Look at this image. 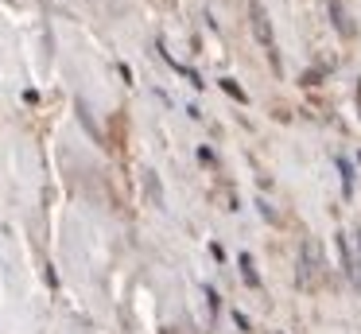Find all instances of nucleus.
<instances>
[{"mask_svg":"<svg viewBox=\"0 0 361 334\" xmlns=\"http://www.w3.org/2000/svg\"><path fill=\"white\" fill-rule=\"evenodd\" d=\"M249 16H252V31H257V39H260V43L268 47V51H272V28H268V23H264V8H260L257 0H252V4H249Z\"/></svg>","mask_w":361,"mask_h":334,"instance_id":"f257e3e1","label":"nucleus"},{"mask_svg":"<svg viewBox=\"0 0 361 334\" xmlns=\"http://www.w3.org/2000/svg\"><path fill=\"white\" fill-rule=\"evenodd\" d=\"M338 171H342V191L353 194V167H350L345 160H338Z\"/></svg>","mask_w":361,"mask_h":334,"instance_id":"f03ea898","label":"nucleus"},{"mask_svg":"<svg viewBox=\"0 0 361 334\" xmlns=\"http://www.w3.org/2000/svg\"><path fill=\"white\" fill-rule=\"evenodd\" d=\"M221 85H226V93H233L237 101H245V90H241V85L233 82V78H221Z\"/></svg>","mask_w":361,"mask_h":334,"instance_id":"7ed1b4c3","label":"nucleus"},{"mask_svg":"<svg viewBox=\"0 0 361 334\" xmlns=\"http://www.w3.org/2000/svg\"><path fill=\"white\" fill-rule=\"evenodd\" d=\"M241 268H245V280L257 284V272H252V256H241Z\"/></svg>","mask_w":361,"mask_h":334,"instance_id":"20e7f679","label":"nucleus"}]
</instances>
